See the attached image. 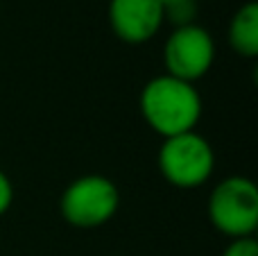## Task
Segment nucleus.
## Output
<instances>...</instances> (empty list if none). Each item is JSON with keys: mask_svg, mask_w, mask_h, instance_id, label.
<instances>
[{"mask_svg": "<svg viewBox=\"0 0 258 256\" xmlns=\"http://www.w3.org/2000/svg\"><path fill=\"white\" fill-rule=\"evenodd\" d=\"M141 116L163 139L195 132L202 118V95L190 82L163 75L150 80L141 91Z\"/></svg>", "mask_w": 258, "mask_h": 256, "instance_id": "nucleus-1", "label": "nucleus"}, {"mask_svg": "<svg viewBox=\"0 0 258 256\" xmlns=\"http://www.w3.org/2000/svg\"><path fill=\"white\" fill-rule=\"evenodd\" d=\"M209 220L222 236L249 238L258 227V188L249 177L231 175L209 195Z\"/></svg>", "mask_w": 258, "mask_h": 256, "instance_id": "nucleus-2", "label": "nucleus"}, {"mask_svg": "<svg viewBox=\"0 0 258 256\" xmlns=\"http://www.w3.org/2000/svg\"><path fill=\"white\" fill-rule=\"evenodd\" d=\"M156 163L168 184L190 190L200 188L211 179L215 170V152L202 134L186 132L163 139Z\"/></svg>", "mask_w": 258, "mask_h": 256, "instance_id": "nucleus-3", "label": "nucleus"}, {"mask_svg": "<svg viewBox=\"0 0 258 256\" xmlns=\"http://www.w3.org/2000/svg\"><path fill=\"white\" fill-rule=\"evenodd\" d=\"M120 193L118 186L104 175H84L73 179L59 200L63 220L80 229L102 227L118 213Z\"/></svg>", "mask_w": 258, "mask_h": 256, "instance_id": "nucleus-4", "label": "nucleus"}, {"mask_svg": "<svg viewBox=\"0 0 258 256\" xmlns=\"http://www.w3.org/2000/svg\"><path fill=\"white\" fill-rule=\"evenodd\" d=\"M215 61V41L202 25L174 27L163 45L165 73L177 80L195 84L211 71Z\"/></svg>", "mask_w": 258, "mask_h": 256, "instance_id": "nucleus-5", "label": "nucleus"}, {"mask_svg": "<svg viewBox=\"0 0 258 256\" xmlns=\"http://www.w3.org/2000/svg\"><path fill=\"white\" fill-rule=\"evenodd\" d=\"M109 25L113 34L129 45H141L156 36L163 25L159 0H111Z\"/></svg>", "mask_w": 258, "mask_h": 256, "instance_id": "nucleus-6", "label": "nucleus"}, {"mask_svg": "<svg viewBox=\"0 0 258 256\" xmlns=\"http://www.w3.org/2000/svg\"><path fill=\"white\" fill-rule=\"evenodd\" d=\"M229 45L236 54L245 59H256L258 54V5L245 3L229 23Z\"/></svg>", "mask_w": 258, "mask_h": 256, "instance_id": "nucleus-7", "label": "nucleus"}, {"mask_svg": "<svg viewBox=\"0 0 258 256\" xmlns=\"http://www.w3.org/2000/svg\"><path fill=\"white\" fill-rule=\"evenodd\" d=\"M163 23H170L172 27L192 25L197 18V0H159Z\"/></svg>", "mask_w": 258, "mask_h": 256, "instance_id": "nucleus-8", "label": "nucleus"}, {"mask_svg": "<svg viewBox=\"0 0 258 256\" xmlns=\"http://www.w3.org/2000/svg\"><path fill=\"white\" fill-rule=\"evenodd\" d=\"M222 256H258V243L254 240V236H249V238H236L227 245Z\"/></svg>", "mask_w": 258, "mask_h": 256, "instance_id": "nucleus-9", "label": "nucleus"}, {"mask_svg": "<svg viewBox=\"0 0 258 256\" xmlns=\"http://www.w3.org/2000/svg\"><path fill=\"white\" fill-rule=\"evenodd\" d=\"M12 202H14V186L9 181V177L0 170V216H5L9 211Z\"/></svg>", "mask_w": 258, "mask_h": 256, "instance_id": "nucleus-10", "label": "nucleus"}]
</instances>
